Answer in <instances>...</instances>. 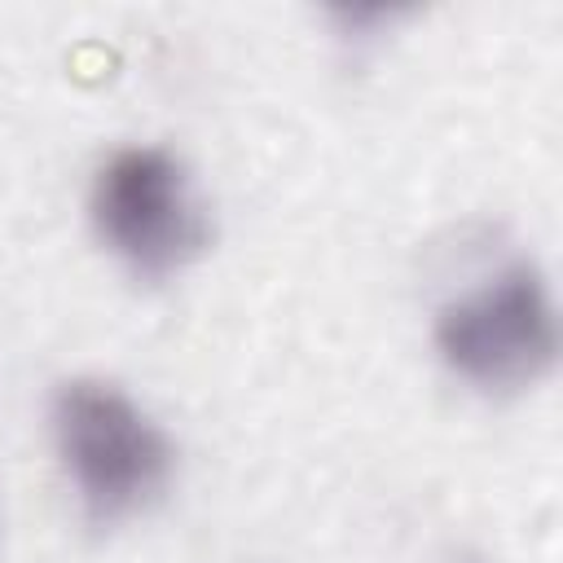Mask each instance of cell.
<instances>
[{"mask_svg": "<svg viewBox=\"0 0 563 563\" xmlns=\"http://www.w3.org/2000/svg\"><path fill=\"white\" fill-rule=\"evenodd\" d=\"M53 444L84 515L101 528L150 510L176 471L172 435L114 383L70 378L53 391Z\"/></svg>", "mask_w": 563, "mask_h": 563, "instance_id": "1", "label": "cell"}, {"mask_svg": "<svg viewBox=\"0 0 563 563\" xmlns=\"http://www.w3.org/2000/svg\"><path fill=\"white\" fill-rule=\"evenodd\" d=\"M440 361L479 391L537 387L559 361V312L545 273L510 260L440 303L431 325Z\"/></svg>", "mask_w": 563, "mask_h": 563, "instance_id": "2", "label": "cell"}, {"mask_svg": "<svg viewBox=\"0 0 563 563\" xmlns=\"http://www.w3.org/2000/svg\"><path fill=\"white\" fill-rule=\"evenodd\" d=\"M88 216L101 246L141 282L189 268L211 242V220L189 167L163 145L114 150L92 176Z\"/></svg>", "mask_w": 563, "mask_h": 563, "instance_id": "3", "label": "cell"}]
</instances>
